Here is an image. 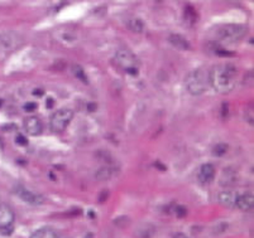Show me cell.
Returning <instances> with one entry per match:
<instances>
[{"label":"cell","instance_id":"obj_1","mask_svg":"<svg viewBox=\"0 0 254 238\" xmlns=\"http://www.w3.org/2000/svg\"><path fill=\"white\" fill-rule=\"evenodd\" d=\"M237 68L233 64H219L209 71V85L219 94H229L237 85Z\"/></svg>","mask_w":254,"mask_h":238},{"label":"cell","instance_id":"obj_2","mask_svg":"<svg viewBox=\"0 0 254 238\" xmlns=\"http://www.w3.org/2000/svg\"><path fill=\"white\" fill-rule=\"evenodd\" d=\"M209 86V71L205 68L195 69L186 77V89L193 96L202 95Z\"/></svg>","mask_w":254,"mask_h":238},{"label":"cell","instance_id":"obj_3","mask_svg":"<svg viewBox=\"0 0 254 238\" xmlns=\"http://www.w3.org/2000/svg\"><path fill=\"white\" fill-rule=\"evenodd\" d=\"M246 25L243 24H224L216 29L215 37L221 42L226 43H237L247 36Z\"/></svg>","mask_w":254,"mask_h":238},{"label":"cell","instance_id":"obj_4","mask_svg":"<svg viewBox=\"0 0 254 238\" xmlns=\"http://www.w3.org/2000/svg\"><path fill=\"white\" fill-rule=\"evenodd\" d=\"M73 117V112L70 108H60L55 111L50 119V129L52 133L60 134L66 130L71 120Z\"/></svg>","mask_w":254,"mask_h":238},{"label":"cell","instance_id":"obj_5","mask_svg":"<svg viewBox=\"0 0 254 238\" xmlns=\"http://www.w3.org/2000/svg\"><path fill=\"white\" fill-rule=\"evenodd\" d=\"M115 59H117V63L128 73H130L133 76H135L138 73V64H139V61H138L137 57L130 50H118L117 55H115Z\"/></svg>","mask_w":254,"mask_h":238},{"label":"cell","instance_id":"obj_6","mask_svg":"<svg viewBox=\"0 0 254 238\" xmlns=\"http://www.w3.org/2000/svg\"><path fill=\"white\" fill-rule=\"evenodd\" d=\"M23 43H24V38L18 32L9 31L0 34V50L11 52L22 47Z\"/></svg>","mask_w":254,"mask_h":238},{"label":"cell","instance_id":"obj_7","mask_svg":"<svg viewBox=\"0 0 254 238\" xmlns=\"http://www.w3.org/2000/svg\"><path fill=\"white\" fill-rule=\"evenodd\" d=\"M14 212L8 204H0V233L9 236L14 231Z\"/></svg>","mask_w":254,"mask_h":238},{"label":"cell","instance_id":"obj_8","mask_svg":"<svg viewBox=\"0 0 254 238\" xmlns=\"http://www.w3.org/2000/svg\"><path fill=\"white\" fill-rule=\"evenodd\" d=\"M14 194L19 198L20 200H23L27 204L31 205H42L45 203V198L38 193H34V191L29 190V189L24 188V187H15L14 188Z\"/></svg>","mask_w":254,"mask_h":238},{"label":"cell","instance_id":"obj_9","mask_svg":"<svg viewBox=\"0 0 254 238\" xmlns=\"http://www.w3.org/2000/svg\"><path fill=\"white\" fill-rule=\"evenodd\" d=\"M24 130L31 136H38L43 131V124L37 116H29L24 120Z\"/></svg>","mask_w":254,"mask_h":238},{"label":"cell","instance_id":"obj_10","mask_svg":"<svg viewBox=\"0 0 254 238\" xmlns=\"http://www.w3.org/2000/svg\"><path fill=\"white\" fill-rule=\"evenodd\" d=\"M239 179V175H238V172L234 169V168H225L223 170L220 175V179H219V183H220L221 187H225V188H230V187L235 186Z\"/></svg>","mask_w":254,"mask_h":238},{"label":"cell","instance_id":"obj_11","mask_svg":"<svg viewBox=\"0 0 254 238\" xmlns=\"http://www.w3.org/2000/svg\"><path fill=\"white\" fill-rule=\"evenodd\" d=\"M198 180H200V183L202 184H210L214 180L215 178V168L212 164H204L201 165L200 170H198V174H197Z\"/></svg>","mask_w":254,"mask_h":238},{"label":"cell","instance_id":"obj_12","mask_svg":"<svg viewBox=\"0 0 254 238\" xmlns=\"http://www.w3.org/2000/svg\"><path fill=\"white\" fill-rule=\"evenodd\" d=\"M254 207V197L252 193H244L239 194L237 199V207L239 208L240 211L243 212H249L252 211Z\"/></svg>","mask_w":254,"mask_h":238},{"label":"cell","instance_id":"obj_13","mask_svg":"<svg viewBox=\"0 0 254 238\" xmlns=\"http://www.w3.org/2000/svg\"><path fill=\"white\" fill-rule=\"evenodd\" d=\"M238 195H239V193L233 190L221 191V193L219 194V202H220V204L225 205V207L228 208H235L237 207Z\"/></svg>","mask_w":254,"mask_h":238},{"label":"cell","instance_id":"obj_14","mask_svg":"<svg viewBox=\"0 0 254 238\" xmlns=\"http://www.w3.org/2000/svg\"><path fill=\"white\" fill-rule=\"evenodd\" d=\"M168 42H170L173 47L177 48V49H181V50L191 49L190 42L187 41L185 37H182L181 34H171V36L168 37Z\"/></svg>","mask_w":254,"mask_h":238},{"label":"cell","instance_id":"obj_15","mask_svg":"<svg viewBox=\"0 0 254 238\" xmlns=\"http://www.w3.org/2000/svg\"><path fill=\"white\" fill-rule=\"evenodd\" d=\"M115 175V170L113 169L112 166H101L100 169L96 170L95 178L99 182H106V180L112 179Z\"/></svg>","mask_w":254,"mask_h":238},{"label":"cell","instance_id":"obj_16","mask_svg":"<svg viewBox=\"0 0 254 238\" xmlns=\"http://www.w3.org/2000/svg\"><path fill=\"white\" fill-rule=\"evenodd\" d=\"M127 27L133 33H143L145 31L144 23L139 18H130V19L127 20Z\"/></svg>","mask_w":254,"mask_h":238},{"label":"cell","instance_id":"obj_17","mask_svg":"<svg viewBox=\"0 0 254 238\" xmlns=\"http://www.w3.org/2000/svg\"><path fill=\"white\" fill-rule=\"evenodd\" d=\"M31 238H59V233L52 227H42L37 230Z\"/></svg>","mask_w":254,"mask_h":238},{"label":"cell","instance_id":"obj_18","mask_svg":"<svg viewBox=\"0 0 254 238\" xmlns=\"http://www.w3.org/2000/svg\"><path fill=\"white\" fill-rule=\"evenodd\" d=\"M154 233H156V228L152 225H148V223H147V225H143L142 227L139 228V231H138V236H139L140 238H152Z\"/></svg>","mask_w":254,"mask_h":238},{"label":"cell","instance_id":"obj_19","mask_svg":"<svg viewBox=\"0 0 254 238\" xmlns=\"http://www.w3.org/2000/svg\"><path fill=\"white\" fill-rule=\"evenodd\" d=\"M229 230V223L228 222H218L216 225L212 226L211 235L212 236H221Z\"/></svg>","mask_w":254,"mask_h":238},{"label":"cell","instance_id":"obj_20","mask_svg":"<svg viewBox=\"0 0 254 238\" xmlns=\"http://www.w3.org/2000/svg\"><path fill=\"white\" fill-rule=\"evenodd\" d=\"M228 150H229V146L225 143H219L212 149V154L215 156H224L228 152Z\"/></svg>","mask_w":254,"mask_h":238},{"label":"cell","instance_id":"obj_21","mask_svg":"<svg viewBox=\"0 0 254 238\" xmlns=\"http://www.w3.org/2000/svg\"><path fill=\"white\" fill-rule=\"evenodd\" d=\"M72 71H73V75H75L76 78H78V80L84 83H89V80H87L86 75H85V71L82 69L81 66H77V64H76V66H73Z\"/></svg>","mask_w":254,"mask_h":238},{"label":"cell","instance_id":"obj_22","mask_svg":"<svg viewBox=\"0 0 254 238\" xmlns=\"http://www.w3.org/2000/svg\"><path fill=\"white\" fill-rule=\"evenodd\" d=\"M212 52L215 53L216 55H220V57H232V55H234L233 53H230L229 50L224 49V48H221L220 46H214V48H212Z\"/></svg>","mask_w":254,"mask_h":238},{"label":"cell","instance_id":"obj_23","mask_svg":"<svg viewBox=\"0 0 254 238\" xmlns=\"http://www.w3.org/2000/svg\"><path fill=\"white\" fill-rule=\"evenodd\" d=\"M172 212L176 214L177 217H180V218H184V217H186L187 214V209L184 207V205H175Z\"/></svg>","mask_w":254,"mask_h":238},{"label":"cell","instance_id":"obj_24","mask_svg":"<svg viewBox=\"0 0 254 238\" xmlns=\"http://www.w3.org/2000/svg\"><path fill=\"white\" fill-rule=\"evenodd\" d=\"M186 18L189 20H191V22H195V19H196V13H195V10H193L192 8H190V6H189V8L186 9Z\"/></svg>","mask_w":254,"mask_h":238},{"label":"cell","instance_id":"obj_25","mask_svg":"<svg viewBox=\"0 0 254 238\" xmlns=\"http://www.w3.org/2000/svg\"><path fill=\"white\" fill-rule=\"evenodd\" d=\"M108 197H109V191H108V190L101 191L100 198H99V202H100V203H104V202H105L106 199H108Z\"/></svg>","mask_w":254,"mask_h":238},{"label":"cell","instance_id":"obj_26","mask_svg":"<svg viewBox=\"0 0 254 238\" xmlns=\"http://www.w3.org/2000/svg\"><path fill=\"white\" fill-rule=\"evenodd\" d=\"M17 143L19 145H27V144H28V142H27V139H25L23 135L18 136V138H17Z\"/></svg>","mask_w":254,"mask_h":238},{"label":"cell","instance_id":"obj_27","mask_svg":"<svg viewBox=\"0 0 254 238\" xmlns=\"http://www.w3.org/2000/svg\"><path fill=\"white\" fill-rule=\"evenodd\" d=\"M36 107H37V105H36V103H33V102H29V103H27V105L24 106V108L27 111H33Z\"/></svg>","mask_w":254,"mask_h":238},{"label":"cell","instance_id":"obj_28","mask_svg":"<svg viewBox=\"0 0 254 238\" xmlns=\"http://www.w3.org/2000/svg\"><path fill=\"white\" fill-rule=\"evenodd\" d=\"M173 238H189V237H187V236H185L184 233H181V232H177L176 235H173Z\"/></svg>","mask_w":254,"mask_h":238},{"label":"cell","instance_id":"obj_29","mask_svg":"<svg viewBox=\"0 0 254 238\" xmlns=\"http://www.w3.org/2000/svg\"><path fill=\"white\" fill-rule=\"evenodd\" d=\"M47 106H48V107H52V98H48Z\"/></svg>","mask_w":254,"mask_h":238},{"label":"cell","instance_id":"obj_30","mask_svg":"<svg viewBox=\"0 0 254 238\" xmlns=\"http://www.w3.org/2000/svg\"><path fill=\"white\" fill-rule=\"evenodd\" d=\"M36 95H38V96H41V95H42V94H41V91H39V90H37Z\"/></svg>","mask_w":254,"mask_h":238}]
</instances>
